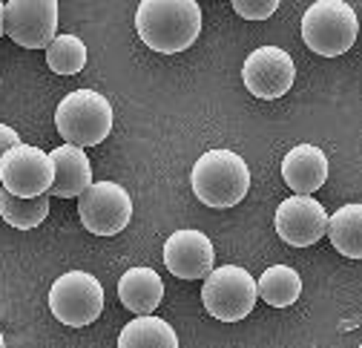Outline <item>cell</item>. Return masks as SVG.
Wrapping results in <instances>:
<instances>
[{
    "instance_id": "17",
    "label": "cell",
    "mask_w": 362,
    "mask_h": 348,
    "mask_svg": "<svg viewBox=\"0 0 362 348\" xmlns=\"http://www.w3.org/2000/svg\"><path fill=\"white\" fill-rule=\"evenodd\" d=\"M325 233L342 256L359 259L362 256V204L351 202V204L339 207L334 216H328V231Z\"/></svg>"
},
{
    "instance_id": "15",
    "label": "cell",
    "mask_w": 362,
    "mask_h": 348,
    "mask_svg": "<svg viewBox=\"0 0 362 348\" xmlns=\"http://www.w3.org/2000/svg\"><path fill=\"white\" fill-rule=\"evenodd\" d=\"M164 296V282L153 268H129L118 279V299L121 306L139 317H150Z\"/></svg>"
},
{
    "instance_id": "4",
    "label": "cell",
    "mask_w": 362,
    "mask_h": 348,
    "mask_svg": "<svg viewBox=\"0 0 362 348\" xmlns=\"http://www.w3.org/2000/svg\"><path fill=\"white\" fill-rule=\"evenodd\" d=\"M55 127L69 147H95L112 129V107L95 90H75L58 104Z\"/></svg>"
},
{
    "instance_id": "3",
    "label": "cell",
    "mask_w": 362,
    "mask_h": 348,
    "mask_svg": "<svg viewBox=\"0 0 362 348\" xmlns=\"http://www.w3.org/2000/svg\"><path fill=\"white\" fill-rule=\"evenodd\" d=\"M359 35V18L345 0H316L302 18L305 47L322 58L345 55Z\"/></svg>"
},
{
    "instance_id": "20",
    "label": "cell",
    "mask_w": 362,
    "mask_h": 348,
    "mask_svg": "<svg viewBox=\"0 0 362 348\" xmlns=\"http://www.w3.org/2000/svg\"><path fill=\"white\" fill-rule=\"evenodd\" d=\"M47 66L55 75H78L86 66V47L78 35H55L47 47Z\"/></svg>"
},
{
    "instance_id": "6",
    "label": "cell",
    "mask_w": 362,
    "mask_h": 348,
    "mask_svg": "<svg viewBox=\"0 0 362 348\" xmlns=\"http://www.w3.org/2000/svg\"><path fill=\"white\" fill-rule=\"evenodd\" d=\"M256 279L239 265H221L204 277L202 302L210 317L239 323L256 308Z\"/></svg>"
},
{
    "instance_id": "5",
    "label": "cell",
    "mask_w": 362,
    "mask_h": 348,
    "mask_svg": "<svg viewBox=\"0 0 362 348\" xmlns=\"http://www.w3.org/2000/svg\"><path fill=\"white\" fill-rule=\"evenodd\" d=\"M49 311L72 328L95 323L104 311V285L86 271H66L49 288Z\"/></svg>"
},
{
    "instance_id": "1",
    "label": "cell",
    "mask_w": 362,
    "mask_h": 348,
    "mask_svg": "<svg viewBox=\"0 0 362 348\" xmlns=\"http://www.w3.org/2000/svg\"><path fill=\"white\" fill-rule=\"evenodd\" d=\"M135 32L153 52H185L202 32V9L196 0H141L135 9Z\"/></svg>"
},
{
    "instance_id": "16",
    "label": "cell",
    "mask_w": 362,
    "mask_h": 348,
    "mask_svg": "<svg viewBox=\"0 0 362 348\" xmlns=\"http://www.w3.org/2000/svg\"><path fill=\"white\" fill-rule=\"evenodd\" d=\"M118 348H178V337L161 317H135L121 328Z\"/></svg>"
},
{
    "instance_id": "21",
    "label": "cell",
    "mask_w": 362,
    "mask_h": 348,
    "mask_svg": "<svg viewBox=\"0 0 362 348\" xmlns=\"http://www.w3.org/2000/svg\"><path fill=\"white\" fill-rule=\"evenodd\" d=\"M279 9V0H233V12L247 21H264Z\"/></svg>"
},
{
    "instance_id": "19",
    "label": "cell",
    "mask_w": 362,
    "mask_h": 348,
    "mask_svg": "<svg viewBox=\"0 0 362 348\" xmlns=\"http://www.w3.org/2000/svg\"><path fill=\"white\" fill-rule=\"evenodd\" d=\"M49 193L37 199H18L6 190H0V216L6 219V225L18 231H32L49 216Z\"/></svg>"
},
{
    "instance_id": "10",
    "label": "cell",
    "mask_w": 362,
    "mask_h": 348,
    "mask_svg": "<svg viewBox=\"0 0 362 348\" xmlns=\"http://www.w3.org/2000/svg\"><path fill=\"white\" fill-rule=\"evenodd\" d=\"M296 78L293 58L282 47H259L245 58L242 81L245 86L262 101H276L282 98Z\"/></svg>"
},
{
    "instance_id": "9",
    "label": "cell",
    "mask_w": 362,
    "mask_h": 348,
    "mask_svg": "<svg viewBox=\"0 0 362 348\" xmlns=\"http://www.w3.org/2000/svg\"><path fill=\"white\" fill-rule=\"evenodd\" d=\"M4 32L26 50H47L58 35L55 0H9L4 4Z\"/></svg>"
},
{
    "instance_id": "7",
    "label": "cell",
    "mask_w": 362,
    "mask_h": 348,
    "mask_svg": "<svg viewBox=\"0 0 362 348\" xmlns=\"http://www.w3.org/2000/svg\"><path fill=\"white\" fill-rule=\"evenodd\" d=\"M55 179V167L49 153L29 144H15L0 158V185L6 193L18 199H37L47 196Z\"/></svg>"
},
{
    "instance_id": "22",
    "label": "cell",
    "mask_w": 362,
    "mask_h": 348,
    "mask_svg": "<svg viewBox=\"0 0 362 348\" xmlns=\"http://www.w3.org/2000/svg\"><path fill=\"white\" fill-rule=\"evenodd\" d=\"M15 144H21V136L15 133L12 127L0 124V158H4V153H6L9 147H15Z\"/></svg>"
},
{
    "instance_id": "12",
    "label": "cell",
    "mask_w": 362,
    "mask_h": 348,
    "mask_svg": "<svg viewBox=\"0 0 362 348\" xmlns=\"http://www.w3.org/2000/svg\"><path fill=\"white\" fill-rule=\"evenodd\" d=\"M216 250L202 231H175L164 242V265L178 279H204L213 271Z\"/></svg>"
},
{
    "instance_id": "23",
    "label": "cell",
    "mask_w": 362,
    "mask_h": 348,
    "mask_svg": "<svg viewBox=\"0 0 362 348\" xmlns=\"http://www.w3.org/2000/svg\"><path fill=\"white\" fill-rule=\"evenodd\" d=\"M0 37H4V4H0Z\"/></svg>"
},
{
    "instance_id": "18",
    "label": "cell",
    "mask_w": 362,
    "mask_h": 348,
    "mask_svg": "<svg viewBox=\"0 0 362 348\" xmlns=\"http://www.w3.org/2000/svg\"><path fill=\"white\" fill-rule=\"evenodd\" d=\"M299 294H302V277L288 265L267 268L256 282V296H262L267 306H274V308L293 306Z\"/></svg>"
},
{
    "instance_id": "11",
    "label": "cell",
    "mask_w": 362,
    "mask_h": 348,
    "mask_svg": "<svg viewBox=\"0 0 362 348\" xmlns=\"http://www.w3.org/2000/svg\"><path fill=\"white\" fill-rule=\"evenodd\" d=\"M276 233L293 248H310L328 231V210L313 196H291L276 207Z\"/></svg>"
},
{
    "instance_id": "14",
    "label": "cell",
    "mask_w": 362,
    "mask_h": 348,
    "mask_svg": "<svg viewBox=\"0 0 362 348\" xmlns=\"http://www.w3.org/2000/svg\"><path fill=\"white\" fill-rule=\"evenodd\" d=\"M49 158H52V167H55V179H52L49 196L75 199L93 185V164H89L83 150L64 144V147H55L49 153Z\"/></svg>"
},
{
    "instance_id": "2",
    "label": "cell",
    "mask_w": 362,
    "mask_h": 348,
    "mask_svg": "<svg viewBox=\"0 0 362 348\" xmlns=\"http://www.w3.org/2000/svg\"><path fill=\"white\" fill-rule=\"evenodd\" d=\"M190 185L207 207H233L250 190V170L233 150H210L193 164Z\"/></svg>"
},
{
    "instance_id": "8",
    "label": "cell",
    "mask_w": 362,
    "mask_h": 348,
    "mask_svg": "<svg viewBox=\"0 0 362 348\" xmlns=\"http://www.w3.org/2000/svg\"><path fill=\"white\" fill-rule=\"evenodd\" d=\"M78 216L89 233L115 236L132 219V199L118 182H93L78 196Z\"/></svg>"
},
{
    "instance_id": "13",
    "label": "cell",
    "mask_w": 362,
    "mask_h": 348,
    "mask_svg": "<svg viewBox=\"0 0 362 348\" xmlns=\"http://www.w3.org/2000/svg\"><path fill=\"white\" fill-rule=\"evenodd\" d=\"M282 179L296 196L316 193L328 179V156L316 144H299L282 158Z\"/></svg>"
},
{
    "instance_id": "24",
    "label": "cell",
    "mask_w": 362,
    "mask_h": 348,
    "mask_svg": "<svg viewBox=\"0 0 362 348\" xmlns=\"http://www.w3.org/2000/svg\"><path fill=\"white\" fill-rule=\"evenodd\" d=\"M0 348H6V340H4V331H0Z\"/></svg>"
}]
</instances>
